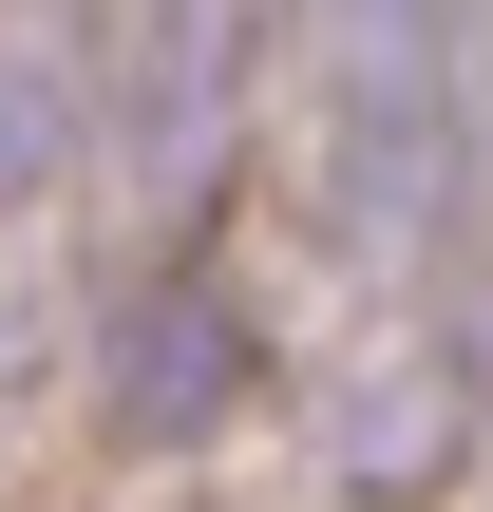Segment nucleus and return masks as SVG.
Segmentation results:
<instances>
[{
	"instance_id": "obj_2",
	"label": "nucleus",
	"mask_w": 493,
	"mask_h": 512,
	"mask_svg": "<svg viewBox=\"0 0 493 512\" xmlns=\"http://www.w3.org/2000/svg\"><path fill=\"white\" fill-rule=\"evenodd\" d=\"M76 152H95V19L0 0V190H57Z\"/></svg>"
},
{
	"instance_id": "obj_1",
	"label": "nucleus",
	"mask_w": 493,
	"mask_h": 512,
	"mask_svg": "<svg viewBox=\"0 0 493 512\" xmlns=\"http://www.w3.org/2000/svg\"><path fill=\"white\" fill-rule=\"evenodd\" d=\"M228 57H247V0H114L95 19V152L171 190L228 133Z\"/></svg>"
},
{
	"instance_id": "obj_3",
	"label": "nucleus",
	"mask_w": 493,
	"mask_h": 512,
	"mask_svg": "<svg viewBox=\"0 0 493 512\" xmlns=\"http://www.w3.org/2000/svg\"><path fill=\"white\" fill-rule=\"evenodd\" d=\"M228 380H247V342H228V304H190V285H171V304H133V342H114V399H133L152 437H190V418H209Z\"/></svg>"
}]
</instances>
